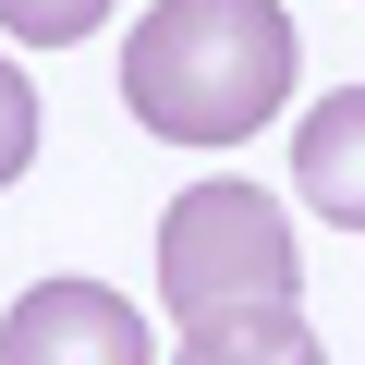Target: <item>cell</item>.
<instances>
[{
    "mask_svg": "<svg viewBox=\"0 0 365 365\" xmlns=\"http://www.w3.org/2000/svg\"><path fill=\"white\" fill-rule=\"evenodd\" d=\"M292 182H304L317 220L365 232V86H341V98L304 110V134H292Z\"/></svg>",
    "mask_w": 365,
    "mask_h": 365,
    "instance_id": "277c9868",
    "label": "cell"
},
{
    "mask_svg": "<svg viewBox=\"0 0 365 365\" xmlns=\"http://www.w3.org/2000/svg\"><path fill=\"white\" fill-rule=\"evenodd\" d=\"M0 365H158V353H146V317L110 280H37L0 317Z\"/></svg>",
    "mask_w": 365,
    "mask_h": 365,
    "instance_id": "3957f363",
    "label": "cell"
},
{
    "mask_svg": "<svg viewBox=\"0 0 365 365\" xmlns=\"http://www.w3.org/2000/svg\"><path fill=\"white\" fill-rule=\"evenodd\" d=\"M25 158H37V86H25L13 49H0V195L25 182Z\"/></svg>",
    "mask_w": 365,
    "mask_h": 365,
    "instance_id": "52a82bcc",
    "label": "cell"
},
{
    "mask_svg": "<svg viewBox=\"0 0 365 365\" xmlns=\"http://www.w3.org/2000/svg\"><path fill=\"white\" fill-rule=\"evenodd\" d=\"M170 365H329L304 304H220V317H182Z\"/></svg>",
    "mask_w": 365,
    "mask_h": 365,
    "instance_id": "5b68a950",
    "label": "cell"
},
{
    "mask_svg": "<svg viewBox=\"0 0 365 365\" xmlns=\"http://www.w3.org/2000/svg\"><path fill=\"white\" fill-rule=\"evenodd\" d=\"M304 73L280 0H158L122 37V98L158 146H244Z\"/></svg>",
    "mask_w": 365,
    "mask_h": 365,
    "instance_id": "6da1fadb",
    "label": "cell"
},
{
    "mask_svg": "<svg viewBox=\"0 0 365 365\" xmlns=\"http://www.w3.org/2000/svg\"><path fill=\"white\" fill-rule=\"evenodd\" d=\"M86 25H110V0H0V37L25 49H73Z\"/></svg>",
    "mask_w": 365,
    "mask_h": 365,
    "instance_id": "8992f818",
    "label": "cell"
},
{
    "mask_svg": "<svg viewBox=\"0 0 365 365\" xmlns=\"http://www.w3.org/2000/svg\"><path fill=\"white\" fill-rule=\"evenodd\" d=\"M292 292H304V244H292L268 182L207 170V182L170 195V220H158V304H170V329L220 317V304H292Z\"/></svg>",
    "mask_w": 365,
    "mask_h": 365,
    "instance_id": "7a4b0ae2",
    "label": "cell"
}]
</instances>
